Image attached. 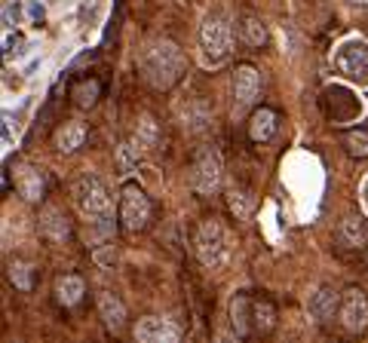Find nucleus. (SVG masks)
<instances>
[{"mask_svg":"<svg viewBox=\"0 0 368 343\" xmlns=\"http://www.w3.org/2000/svg\"><path fill=\"white\" fill-rule=\"evenodd\" d=\"M74 205L89 221L92 239H105L114 233V203H111L108 184L98 175H83L74 184Z\"/></svg>","mask_w":368,"mask_h":343,"instance_id":"obj_1","label":"nucleus"},{"mask_svg":"<svg viewBox=\"0 0 368 343\" xmlns=\"http://www.w3.org/2000/svg\"><path fill=\"white\" fill-rule=\"evenodd\" d=\"M184 53L178 43L172 40H153L141 49V58H138V68H141V77H145L153 89H172L184 74Z\"/></svg>","mask_w":368,"mask_h":343,"instance_id":"obj_2","label":"nucleus"},{"mask_svg":"<svg viewBox=\"0 0 368 343\" xmlns=\"http://www.w3.org/2000/svg\"><path fill=\"white\" fill-rule=\"evenodd\" d=\"M233 46V25L230 16L224 9H212L200 25V49H203V61L206 65H221L230 56Z\"/></svg>","mask_w":368,"mask_h":343,"instance_id":"obj_3","label":"nucleus"},{"mask_svg":"<svg viewBox=\"0 0 368 343\" xmlns=\"http://www.w3.org/2000/svg\"><path fill=\"white\" fill-rule=\"evenodd\" d=\"M332 65L344 80H350L353 86H368V40L362 37H347L334 46Z\"/></svg>","mask_w":368,"mask_h":343,"instance_id":"obj_4","label":"nucleus"},{"mask_svg":"<svg viewBox=\"0 0 368 343\" xmlns=\"http://www.w3.org/2000/svg\"><path fill=\"white\" fill-rule=\"evenodd\" d=\"M193 248H197V257L209 270H221L224 264L230 261V236H228V230H224L218 221H215V217L197 230Z\"/></svg>","mask_w":368,"mask_h":343,"instance_id":"obj_5","label":"nucleus"},{"mask_svg":"<svg viewBox=\"0 0 368 343\" xmlns=\"http://www.w3.org/2000/svg\"><path fill=\"white\" fill-rule=\"evenodd\" d=\"M120 227L123 230H129V233H138V230H145L148 221H150V200H148V193H145V187H138V184H123V190H120Z\"/></svg>","mask_w":368,"mask_h":343,"instance_id":"obj_6","label":"nucleus"},{"mask_svg":"<svg viewBox=\"0 0 368 343\" xmlns=\"http://www.w3.org/2000/svg\"><path fill=\"white\" fill-rule=\"evenodd\" d=\"M221 175H224V163L221 153L215 148H203L190 165V187L203 196H212L221 187Z\"/></svg>","mask_w":368,"mask_h":343,"instance_id":"obj_7","label":"nucleus"},{"mask_svg":"<svg viewBox=\"0 0 368 343\" xmlns=\"http://www.w3.org/2000/svg\"><path fill=\"white\" fill-rule=\"evenodd\" d=\"M337 319L347 331H362L368 325V297L359 285H350L341 291V307H337Z\"/></svg>","mask_w":368,"mask_h":343,"instance_id":"obj_8","label":"nucleus"},{"mask_svg":"<svg viewBox=\"0 0 368 343\" xmlns=\"http://www.w3.org/2000/svg\"><path fill=\"white\" fill-rule=\"evenodd\" d=\"M337 307H341V291H334L332 285H316L310 297H307V313H310L316 325H329Z\"/></svg>","mask_w":368,"mask_h":343,"instance_id":"obj_9","label":"nucleus"},{"mask_svg":"<svg viewBox=\"0 0 368 343\" xmlns=\"http://www.w3.org/2000/svg\"><path fill=\"white\" fill-rule=\"evenodd\" d=\"M258 92H261V71L245 61L233 74V101H237V108H249L258 98Z\"/></svg>","mask_w":368,"mask_h":343,"instance_id":"obj_10","label":"nucleus"},{"mask_svg":"<svg viewBox=\"0 0 368 343\" xmlns=\"http://www.w3.org/2000/svg\"><path fill=\"white\" fill-rule=\"evenodd\" d=\"M181 331L163 316H145L136 325V340L138 343H175Z\"/></svg>","mask_w":368,"mask_h":343,"instance_id":"obj_11","label":"nucleus"},{"mask_svg":"<svg viewBox=\"0 0 368 343\" xmlns=\"http://www.w3.org/2000/svg\"><path fill=\"white\" fill-rule=\"evenodd\" d=\"M16 187H19V196L25 203H40L46 193V175L37 169V165H19L16 169Z\"/></svg>","mask_w":368,"mask_h":343,"instance_id":"obj_12","label":"nucleus"},{"mask_svg":"<svg viewBox=\"0 0 368 343\" xmlns=\"http://www.w3.org/2000/svg\"><path fill=\"white\" fill-rule=\"evenodd\" d=\"M252 307L255 300L245 295V291H240V295L230 297V307H228V316H230V331L237 334L240 340L249 337L255 331V322H252Z\"/></svg>","mask_w":368,"mask_h":343,"instance_id":"obj_13","label":"nucleus"},{"mask_svg":"<svg viewBox=\"0 0 368 343\" xmlns=\"http://www.w3.org/2000/svg\"><path fill=\"white\" fill-rule=\"evenodd\" d=\"M98 316L105 322L108 331H123L126 328V307H123V300L114 295V291H98Z\"/></svg>","mask_w":368,"mask_h":343,"instance_id":"obj_14","label":"nucleus"},{"mask_svg":"<svg viewBox=\"0 0 368 343\" xmlns=\"http://www.w3.org/2000/svg\"><path fill=\"white\" fill-rule=\"evenodd\" d=\"M276 129H280V117H276V111L270 108H258L249 117V138L255 144H264V141H270Z\"/></svg>","mask_w":368,"mask_h":343,"instance_id":"obj_15","label":"nucleus"},{"mask_svg":"<svg viewBox=\"0 0 368 343\" xmlns=\"http://www.w3.org/2000/svg\"><path fill=\"white\" fill-rule=\"evenodd\" d=\"M83 141H86V129H83V123H74V120L61 123L53 135V144L58 153H74L77 148H83Z\"/></svg>","mask_w":368,"mask_h":343,"instance_id":"obj_16","label":"nucleus"},{"mask_svg":"<svg viewBox=\"0 0 368 343\" xmlns=\"http://www.w3.org/2000/svg\"><path fill=\"white\" fill-rule=\"evenodd\" d=\"M40 230L53 239V242H65V239L71 236V224H68V217L61 215V209L46 205V209L40 212Z\"/></svg>","mask_w":368,"mask_h":343,"instance_id":"obj_17","label":"nucleus"},{"mask_svg":"<svg viewBox=\"0 0 368 343\" xmlns=\"http://www.w3.org/2000/svg\"><path fill=\"white\" fill-rule=\"evenodd\" d=\"M337 236L347 248H362L368 245V221H362L359 215H347L341 227H337Z\"/></svg>","mask_w":368,"mask_h":343,"instance_id":"obj_18","label":"nucleus"},{"mask_svg":"<svg viewBox=\"0 0 368 343\" xmlns=\"http://www.w3.org/2000/svg\"><path fill=\"white\" fill-rule=\"evenodd\" d=\"M83 295H86V285H83V279L80 276L68 273V276L56 279V300L61 307H77L80 300H83Z\"/></svg>","mask_w":368,"mask_h":343,"instance_id":"obj_19","label":"nucleus"},{"mask_svg":"<svg viewBox=\"0 0 368 343\" xmlns=\"http://www.w3.org/2000/svg\"><path fill=\"white\" fill-rule=\"evenodd\" d=\"M240 37H242V43L245 46H264V40H267V28H264V22L258 16H242L240 19Z\"/></svg>","mask_w":368,"mask_h":343,"instance_id":"obj_20","label":"nucleus"},{"mask_svg":"<svg viewBox=\"0 0 368 343\" xmlns=\"http://www.w3.org/2000/svg\"><path fill=\"white\" fill-rule=\"evenodd\" d=\"M252 322H255V331H258V334H270L276 328V309H273L270 300H255Z\"/></svg>","mask_w":368,"mask_h":343,"instance_id":"obj_21","label":"nucleus"},{"mask_svg":"<svg viewBox=\"0 0 368 343\" xmlns=\"http://www.w3.org/2000/svg\"><path fill=\"white\" fill-rule=\"evenodd\" d=\"M98 92H101V86L96 80H83V83H77L74 86V92H71V98H74V105L77 108H92L98 101Z\"/></svg>","mask_w":368,"mask_h":343,"instance_id":"obj_22","label":"nucleus"},{"mask_svg":"<svg viewBox=\"0 0 368 343\" xmlns=\"http://www.w3.org/2000/svg\"><path fill=\"white\" fill-rule=\"evenodd\" d=\"M344 148L353 160H365L368 157V129H350L344 138Z\"/></svg>","mask_w":368,"mask_h":343,"instance_id":"obj_23","label":"nucleus"},{"mask_svg":"<svg viewBox=\"0 0 368 343\" xmlns=\"http://www.w3.org/2000/svg\"><path fill=\"white\" fill-rule=\"evenodd\" d=\"M31 264H25V261H9V267H6V276H9V282H13L19 291H31Z\"/></svg>","mask_w":368,"mask_h":343,"instance_id":"obj_24","label":"nucleus"},{"mask_svg":"<svg viewBox=\"0 0 368 343\" xmlns=\"http://www.w3.org/2000/svg\"><path fill=\"white\" fill-rule=\"evenodd\" d=\"M228 205H230V212L237 215V217H245L252 212V196L245 193V190H230L228 193Z\"/></svg>","mask_w":368,"mask_h":343,"instance_id":"obj_25","label":"nucleus"},{"mask_svg":"<svg viewBox=\"0 0 368 343\" xmlns=\"http://www.w3.org/2000/svg\"><path fill=\"white\" fill-rule=\"evenodd\" d=\"M153 135H157V129H153V120L150 117H141V123H138V141L153 144Z\"/></svg>","mask_w":368,"mask_h":343,"instance_id":"obj_26","label":"nucleus"},{"mask_svg":"<svg viewBox=\"0 0 368 343\" xmlns=\"http://www.w3.org/2000/svg\"><path fill=\"white\" fill-rule=\"evenodd\" d=\"M25 9H28V19H31V22H40V19H44V4H40V0H28Z\"/></svg>","mask_w":368,"mask_h":343,"instance_id":"obj_27","label":"nucleus"},{"mask_svg":"<svg viewBox=\"0 0 368 343\" xmlns=\"http://www.w3.org/2000/svg\"><path fill=\"white\" fill-rule=\"evenodd\" d=\"M350 9H356V13H368V0H344Z\"/></svg>","mask_w":368,"mask_h":343,"instance_id":"obj_28","label":"nucleus"},{"mask_svg":"<svg viewBox=\"0 0 368 343\" xmlns=\"http://www.w3.org/2000/svg\"><path fill=\"white\" fill-rule=\"evenodd\" d=\"M362 200H365V209H368V178H365V184H362Z\"/></svg>","mask_w":368,"mask_h":343,"instance_id":"obj_29","label":"nucleus"},{"mask_svg":"<svg viewBox=\"0 0 368 343\" xmlns=\"http://www.w3.org/2000/svg\"><path fill=\"white\" fill-rule=\"evenodd\" d=\"M365 261H368V252H365Z\"/></svg>","mask_w":368,"mask_h":343,"instance_id":"obj_30","label":"nucleus"}]
</instances>
